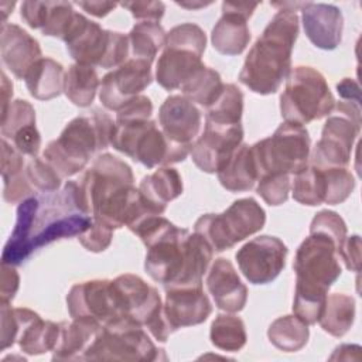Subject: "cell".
Segmentation results:
<instances>
[{"mask_svg": "<svg viewBox=\"0 0 362 362\" xmlns=\"http://www.w3.org/2000/svg\"><path fill=\"white\" fill-rule=\"evenodd\" d=\"M143 243L147 247L144 269L154 281L164 288L202 286L214 250L201 235L167 221Z\"/></svg>", "mask_w": 362, "mask_h": 362, "instance_id": "obj_1", "label": "cell"}, {"mask_svg": "<svg viewBox=\"0 0 362 362\" xmlns=\"http://www.w3.org/2000/svg\"><path fill=\"white\" fill-rule=\"evenodd\" d=\"M297 37L296 11L279 10L250 48L239 81L255 93H276L291 71V52Z\"/></svg>", "mask_w": 362, "mask_h": 362, "instance_id": "obj_2", "label": "cell"}, {"mask_svg": "<svg viewBox=\"0 0 362 362\" xmlns=\"http://www.w3.org/2000/svg\"><path fill=\"white\" fill-rule=\"evenodd\" d=\"M115 122L106 112L95 109L90 115L72 119L59 137L51 141L42 157L61 178L72 177L85 168L93 153L110 146Z\"/></svg>", "mask_w": 362, "mask_h": 362, "instance_id": "obj_3", "label": "cell"}, {"mask_svg": "<svg viewBox=\"0 0 362 362\" xmlns=\"http://www.w3.org/2000/svg\"><path fill=\"white\" fill-rule=\"evenodd\" d=\"M206 47L204 30L192 23L173 27L156 65V81L165 90L180 89L202 66L201 57Z\"/></svg>", "mask_w": 362, "mask_h": 362, "instance_id": "obj_4", "label": "cell"}, {"mask_svg": "<svg viewBox=\"0 0 362 362\" xmlns=\"http://www.w3.org/2000/svg\"><path fill=\"white\" fill-rule=\"evenodd\" d=\"M110 146L147 168L180 163L192 148L173 144L150 119L115 122Z\"/></svg>", "mask_w": 362, "mask_h": 362, "instance_id": "obj_5", "label": "cell"}, {"mask_svg": "<svg viewBox=\"0 0 362 362\" xmlns=\"http://www.w3.org/2000/svg\"><path fill=\"white\" fill-rule=\"evenodd\" d=\"M62 41L78 64L106 69L124 64L130 47L124 34L103 30L81 13H75Z\"/></svg>", "mask_w": 362, "mask_h": 362, "instance_id": "obj_6", "label": "cell"}, {"mask_svg": "<svg viewBox=\"0 0 362 362\" xmlns=\"http://www.w3.org/2000/svg\"><path fill=\"white\" fill-rule=\"evenodd\" d=\"M280 96V112L286 122L304 126L334 110L335 98L327 79L317 69L298 65L290 71Z\"/></svg>", "mask_w": 362, "mask_h": 362, "instance_id": "obj_7", "label": "cell"}, {"mask_svg": "<svg viewBox=\"0 0 362 362\" xmlns=\"http://www.w3.org/2000/svg\"><path fill=\"white\" fill-rule=\"evenodd\" d=\"M310 144V136L304 126L291 122L281 123L270 137L250 146L259 178L300 173L308 164Z\"/></svg>", "mask_w": 362, "mask_h": 362, "instance_id": "obj_8", "label": "cell"}, {"mask_svg": "<svg viewBox=\"0 0 362 362\" xmlns=\"http://www.w3.org/2000/svg\"><path fill=\"white\" fill-rule=\"evenodd\" d=\"M266 222V212L255 198H240L222 214H205L194 225L214 252H223L238 242L259 232Z\"/></svg>", "mask_w": 362, "mask_h": 362, "instance_id": "obj_9", "label": "cell"}, {"mask_svg": "<svg viewBox=\"0 0 362 362\" xmlns=\"http://www.w3.org/2000/svg\"><path fill=\"white\" fill-rule=\"evenodd\" d=\"M157 359H165L164 349L157 348L144 327L130 318H119L103 325L83 358V361L130 362Z\"/></svg>", "mask_w": 362, "mask_h": 362, "instance_id": "obj_10", "label": "cell"}, {"mask_svg": "<svg viewBox=\"0 0 362 362\" xmlns=\"http://www.w3.org/2000/svg\"><path fill=\"white\" fill-rule=\"evenodd\" d=\"M296 283L328 291L341 276L337 245L317 233H310L298 246L293 263Z\"/></svg>", "mask_w": 362, "mask_h": 362, "instance_id": "obj_11", "label": "cell"}, {"mask_svg": "<svg viewBox=\"0 0 362 362\" xmlns=\"http://www.w3.org/2000/svg\"><path fill=\"white\" fill-rule=\"evenodd\" d=\"M288 249L276 236L262 235L246 242L235 255L239 270L252 284L272 283L286 266Z\"/></svg>", "mask_w": 362, "mask_h": 362, "instance_id": "obj_12", "label": "cell"}, {"mask_svg": "<svg viewBox=\"0 0 362 362\" xmlns=\"http://www.w3.org/2000/svg\"><path fill=\"white\" fill-rule=\"evenodd\" d=\"M112 281L122 318H130L147 329L161 321L163 304L156 287L129 273Z\"/></svg>", "mask_w": 362, "mask_h": 362, "instance_id": "obj_13", "label": "cell"}, {"mask_svg": "<svg viewBox=\"0 0 362 362\" xmlns=\"http://www.w3.org/2000/svg\"><path fill=\"white\" fill-rule=\"evenodd\" d=\"M126 185H134V175L130 165L109 153L98 156L79 182L85 205L90 215L100 202Z\"/></svg>", "mask_w": 362, "mask_h": 362, "instance_id": "obj_14", "label": "cell"}, {"mask_svg": "<svg viewBox=\"0 0 362 362\" xmlns=\"http://www.w3.org/2000/svg\"><path fill=\"white\" fill-rule=\"evenodd\" d=\"M151 81L153 74L150 61L140 58L127 59L102 78L99 99L106 109L119 112L130 100L137 98Z\"/></svg>", "mask_w": 362, "mask_h": 362, "instance_id": "obj_15", "label": "cell"}, {"mask_svg": "<svg viewBox=\"0 0 362 362\" xmlns=\"http://www.w3.org/2000/svg\"><path fill=\"white\" fill-rule=\"evenodd\" d=\"M66 307L72 318H90L102 327L122 318L112 280L74 284L66 296Z\"/></svg>", "mask_w": 362, "mask_h": 362, "instance_id": "obj_16", "label": "cell"}, {"mask_svg": "<svg viewBox=\"0 0 362 362\" xmlns=\"http://www.w3.org/2000/svg\"><path fill=\"white\" fill-rule=\"evenodd\" d=\"M242 123L233 126L205 123L204 133L192 144L189 154L201 171L208 174L218 173L230 160L236 148L242 144Z\"/></svg>", "mask_w": 362, "mask_h": 362, "instance_id": "obj_17", "label": "cell"}, {"mask_svg": "<svg viewBox=\"0 0 362 362\" xmlns=\"http://www.w3.org/2000/svg\"><path fill=\"white\" fill-rule=\"evenodd\" d=\"M359 130L358 126L341 115L329 116L324 123L321 139L313 148L311 165L320 168L346 167Z\"/></svg>", "mask_w": 362, "mask_h": 362, "instance_id": "obj_18", "label": "cell"}, {"mask_svg": "<svg viewBox=\"0 0 362 362\" xmlns=\"http://www.w3.org/2000/svg\"><path fill=\"white\" fill-rule=\"evenodd\" d=\"M158 123L164 136L177 146L192 147L201 130V110L185 96H168L160 106Z\"/></svg>", "mask_w": 362, "mask_h": 362, "instance_id": "obj_19", "label": "cell"}, {"mask_svg": "<svg viewBox=\"0 0 362 362\" xmlns=\"http://www.w3.org/2000/svg\"><path fill=\"white\" fill-rule=\"evenodd\" d=\"M163 313L175 332L182 327L198 325L212 313V305L202 286L165 288Z\"/></svg>", "mask_w": 362, "mask_h": 362, "instance_id": "obj_20", "label": "cell"}, {"mask_svg": "<svg viewBox=\"0 0 362 362\" xmlns=\"http://www.w3.org/2000/svg\"><path fill=\"white\" fill-rule=\"evenodd\" d=\"M301 20L307 38L321 49H335L342 40L344 17L337 6L303 3Z\"/></svg>", "mask_w": 362, "mask_h": 362, "instance_id": "obj_21", "label": "cell"}, {"mask_svg": "<svg viewBox=\"0 0 362 362\" xmlns=\"http://www.w3.org/2000/svg\"><path fill=\"white\" fill-rule=\"evenodd\" d=\"M206 287L219 310L238 313L245 308L247 287L242 283L236 269L228 259H215L206 276Z\"/></svg>", "mask_w": 362, "mask_h": 362, "instance_id": "obj_22", "label": "cell"}, {"mask_svg": "<svg viewBox=\"0 0 362 362\" xmlns=\"http://www.w3.org/2000/svg\"><path fill=\"white\" fill-rule=\"evenodd\" d=\"M0 49L3 64L18 79H24L27 71L42 58L38 41L17 24L1 25Z\"/></svg>", "mask_w": 362, "mask_h": 362, "instance_id": "obj_23", "label": "cell"}, {"mask_svg": "<svg viewBox=\"0 0 362 362\" xmlns=\"http://www.w3.org/2000/svg\"><path fill=\"white\" fill-rule=\"evenodd\" d=\"M16 317L18 321L17 342L23 352L41 355L57 348L61 335V322L45 321L37 313L24 307L16 310Z\"/></svg>", "mask_w": 362, "mask_h": 362, "instance_id": "obj_24", "label": "cell"}, {"mask_svg": "<svg viewBox=\"0 0 362 362\" xmlns=\"http://www.w3.org/2000/svg\"><path fill=\"white\" fill-rule=\"evenodd\" d=\"M102 331V324L90 318H72L61 322V335L52 351L54 361H83L88 349Z\"/></svg>", "mask_w": 362, "mask_h": 362, "instance_id": "obj_25", "label": "cell"}, {"mask_svg": "<svg viewBox=\"0 0 362 362\" xmlns=\"http://www.w3.org/2000/svg\"><path fill=\"white\" fill-rule=\"evenodd\" d=\"M247 17L235 11L229 1L222 3V17L212 28L214 48L223 55H239L250 41Z\"/></svg>", "mask_w": 362, "mask_h": 362, "instance_id": "obj_26", "label": "cell"}, {"mask_svg": "<svg viewBox=\"0 0 362 362\" xmlns=\"http://www.w3.org/2000/svg\"><path fill=\"white\" fill-rule=\"evenodd\" d=\"M37 208H38L37 197H28L20 202L17 208L16 226L10 235V239L4 246V250L1 255V263H7L13 266L21 264L34 252L30 245V236H31Z\"/></svg>", "mask_w": 362, "mask_h": 362, "instance_id": "obj_27", "label": "cell"}, {"mask_svg": "<svg viewBox=\"0 0 362 362\" xmlns=\"http://www.w3.org/2000/svg\"><path fill=\"white\" fill-rule=\"evenodd\" d=\"M64 66L52 58H40L25 74L24 82L30 95L38 100H49L64 92Z\"/></svg>", "mask_w": 362, "mask_h": 362, "instance_id": "obj_28", "label": "cell"}, {"mask_svg": "<svg viewBox=\"0 0 362 362\" xmlns=\"http://www.w3.org/2000/svg\"><path fill=\"white\" fill-rule=\"evenodd\" d=\"M216 174L221 185L230 192L252 189L259 180V174L250 146L242 143L226 165Z\"/></svg>", "mask_w": 362, "mask_h": 362, "instance_id": "obj_29", "label": "cell"}, {"mask_svg": "<svg viewBox=\"0 0 362 362\" xmlns=\"http://www.w3.org/2000/svg\"><path fill=\"white\" fill-rule=\"evenodd\" d=\"M139 191L160 214H163L167 204L182 194V180L175 168L161 167L153 174L143 177Z\"/></svg>", "mask_w": 362, "mask_h": 362, "instance_id": "obj_30", "label": "cell"}, {"mask_svg": "<svg viewBox=\"0 0 362 362\" xmlns=\"http://www.w3.org/2000/svg\"><path fill=\"white\" fill-rule=\"evenodd\" d=\"M100 86L98 72L90 65L75 62L68 68L64 78V93L76 106H90Z\"/></svg>", "mask_w": 362, "mask_h": 362, "instance_id": "obj_31", "label": "cell"}, {"mask_svg": "<svg viewBox=\"0 0 362 362\" xmlns=\"http://www.w3.org/2000/svg\"><path fill=\"white\" fill-rule=\"evenodd\" d=\"M355 320V300L342 293L327 296L322 314L318 320L321 328L332 337L345 335Z\"/></svg>", "mask_w": 362, "mask_h": 362, "instance_id": "obj_32", "label": "cell"}, {"mask_svg": "<svg viewBox=\"0 0 362 362\" xmlns=\"http://www.w3.org/2000/svg\"><path fill=\"white\" fill-rule=\"evenodd\" d=\"M269 341L284 352L300 351L308 342V325L297 315H284L276 318L267 329Z\"/></svg>", "mask_w": 362, "mask_h": 362, "instance_id": "obj_33", "label": "cell"}, {"mask_svg": "<svg viewBox=\"0 0 362 362\" xmlns=\"http://www.w3.org/2000/svg\"><path fill=\"white\" fill-rule=\"evenodd\" d=\"M243 113V93L235 83H223L218 99L206 107L205 123L218 126L239 124Z\"/></svg>", "mask_w": 362, "mask_h": 362, "instance_id": "obj_34", "label": "cell"}, {"mask_svg": "<svg viewBox=\"0 0 362 362\" xmlns=\"http://www.w3.org/2000/svg\"><path fill=\"white\" fill-rule=\"evenodd\" d=\"M127 38L133 58L153 62L157 52L164 48L167 33L158 23L140 21L130 30Z\"/></svg>", "mask_w": 362, "mask_h": 362, "instance_id": "obj_35", "label": "cell"}, {"mask_svg": "<svg viewBox=\"0 0 362 362\" xmlns=\"http://www.w3.org/2000/svg\"><path fill=\"white\" fill-rule=\"evenodd\" d=\"M182 96L192 103H198L204 107H209L221 95L223 83L221 75L208 66H202L191 79H188L181 88Z\"/></svg>", "mask_w": 362, "mask_h": 362, "instance_id": "obj_36", "label": "cell"}, {"mask_svg": "<svg viewBox=\"0 0 362 362\" xmlns=\"http://www.w3.org/2000/svg\"><path fill=\"white\" fill-rule=\"evenodd\" d=\"M211 342L226 352L240 351L247 339L245 322L232 314H219L211 324Z\"/></svg>", "mask_w": 362, "mask_h": 362, "instance_id": "obj_37", "label": "cell"}, {"mask_svg": "<svg viewBox=\"0 0 362 362\" xmlns=\"http://www.w3.org/2000/svg\"><path fill=\"white\" fill-rule=\"evenodd\" d=\"M325 178L322 168L307 165L300 173L294 174L293 198L308 206H317L324 202Z\"/></svg>", "mask_w": 362, "mask_h": 362, "instance_id": "obj_38", "label": "cell"}, {"mask_svg": "<svg viewBox=\"0 0 362 362\" xmlns=\"http://www.w3.org/2000/svg\"><path fill=\"white\" fill-rule=\"evenodd\" d=\"M327 296H328V291L325 290L296 283L294 301H293L294 315L303 320L307 325H313L318 322L327 301Z\"/></svg>", "mask_w": 362, "mask_h": 362, "instance_id": "obj_39", "label": "cell"}, {"mask_svg": "<svg viewBox=\"0 0 362 362\" xmlns=\"http://www.w3.org/2000/svg\"><path fill=\"white\" fill-rule=\"evenodd\" d=\"M320 168V167H318ZM325 178L324 202L328 205L342 204L355 188V178L346 167L322 168Z\"/></svg>", "mask_w": 362, "mask_h": 362, "instance_id": "obj_40", "label": "cell"}, {"mask_svg": "<svg viewBox=\"0 0 362 362\" xmlns=\"http://www.w3.org/2000/svg\"><path fill=\"white\" fill-rule=\"evenodd\" d=\"M28 124H35V112L31 103L24 99L13 100L7 110L1 113L3 139H13L20 129Z\"/></svg>", "mask_w": 362, "mask_h": 362, "instance_id": "obj_41", "label": "cell"}, {"mask_svg": "<svg viewBox=\"0 0 362 362\" xmlns=\"http://www.w3.org/2000/svg\"><path fill=\"white\" fill-rule=\"evenodd\" d=\"M75 13L76 11L69 1H47V14L41 33L44 35L58 37L62 40Z\"/></svg>", "mask_w": 362, "mask_h": 362, "instance_id": "obj_42", "label": "cell"}, {"mask_svg": "<svg viewBox=\"0 0 362 362\" xmlns=\"http://www.w3.org/2000/svg\"><path fill=\"white\" fill-rule=\"evenodd\" d=\"M25 174L31 185L42 192L58 191L62 180L57 170L44 157H34L27 164Z\"/></svg>", "mask_w": 362, "mask_h": 362, "instance_id": "obj_43", "label": "cell"}, {"mask_svg": "<svg viewBox=\"0 0 362 362\" xmlns=\"http://www.w3.org/2000/svg\"><path fill=\"white\" fill-rule=\"evenodd\" d=\"M310 233L322 235L331 239L339 249L344 239L346 238V225L337 212L324 209V211H320L313 218L310 225Z\"/></svg>", "mask_w": 362, "mask_h": 362, "instance_id": "obj_44", "label": "cell"}, {"mask_svg": "<svg viewBox=\"0 0 362 362\" xmlns=\"http://www.w3.org/2000/svg\"><path fill=\"white\" fill-rule=\"evenodd\" d=\"M256 192L263 198V201L272 206L281 205L287 201L291 181L287 174H273L264 175L257 180Z\"/></svg>", "mask_w": 362, "mask_h": 362, "instance_id": "obj_45", "label": "cell"}, {"mask_svg": "<svg viewBox=\"0 0 362 362\" xmlns=\"http://www.w3.org/2000/svg\"><path fill=\"white\" fill-rule=\"evenodd\" d=\"M113 238V229L93 219L92 225L86 232L78 236L79 243L89 252H103L109 247Z\"/></svg>", "mask_w": 362, "mask_h": 362, "instance_id": "obj_46", "label": "cell"}, {"mask_svg": "<svg viewBox=\"0 0 362 362\" xmlns=\"http://www.w3.org/2000/svg\"><path fill=\"white\" fill-rule=\"evenodd\" d=\"M14 147L24 156L37 157L41 147V134L35 124H28L20 129L11 139Z\"/></svg>", "mask_w": 362, "mask_h": 362, "instance_id": "obj_47", "label": "cell"}, {"mask_svg": "<svg viewBox=\"0 0 362 362\" xmlns=\"http://www.w3.org/2000/svg\"><path fill=\"white\" fill-rule=\"evenodd\" d=\"M4 182V188H3V198L6 202L8 204H16V202H21L25 198L31 197V194L34 192V187L31 185L30 180L27 178L25 171L20 173L18 175L8 178Z\"/></svg>", "mask_w": 362, "mask_h": 362, "instance_id": "obj_48", "label": "cell"}, {"mask_svg": "<svg viewBox=\"0 0 362 362\" xmlns=\"http://www.w3.org/2000/svg\"><path fill=\"white\" fill-rule=\"evenodd\" d=\"M151 113H153V103L150 98L144 95H139L116 113V122L147 120L150 119Z\"/></svg>", "mask_w": 362, "mask_h": 362, "instance_id": "obj_49", "label": "cell"}, {"mask_svg": "<svg viewBox=\"0 0 362 362\" xmlns=\"http://www.w3.org/2000/svg\"><path fill=\"white\" fill-rule=\"evenodd\" d=\"M122 7L127 8L136 20L158 23L164 16L165 6L161 1H123Z\"/></svg>", "mask_w": 362, "mask_h": 362, "instance_id": "obj_50", "label": "cell"}, {"mask_svg": "<svg viewBox=\"0 0 362 362\" xmlns=\"http://www.w3.org/2000/svg\"><path fill=\"white\" fill-rule=\"evenodd\" d=\"M24 154H21L14 146H11L6 139H1V177L3 181L13 178L23 173Z\"/></svg>", "mask_w": 362, "mask_h": 362, "instance_id": "obj_51", "label": "cell"}, {"mask_svg": "<svg viewBox=\"0 0 362 362\" xmlns=\"http://www.w3.org/2000/svg\"><path fill=\"white\" fill-rule=\"evenodd\" d=\"M0 315H1V351L14 345L18 338V322L14 314V308L10 303L0 301Z\"/></svg>", "mask_w": 362, "mask_h": 362, "instance_id": "obj_52", "label": "cell"}, {"mask_svg": "<svg viewBox=\"0 0 362 362\" xmlns=\"http://www.w3.org/2000/svg\"><path fill=\"white\" fill-rule=\"evenodd\" d=\"M338 256L344 260L348 270L358 273L361 269V238L358 235L345 238L338 249Z\"/></svg>", "mask_w": 362, "mask_h": 362, "instance_id": "obj_53", "label": "cell"}, {"mask_svg": "<svg viewBox=\"0 0 362 362\" xmlns=\"http://www.w3.org/2000/svg\"><path fill=\"white\" fill-rule=\"evenodd\" d=\"M0 301L11 303L14 298L18 286H20V276L13 264L1 263V280H0Z\"/></svg>", "mask_w": 362, "mask_h": 362, "instance_id": "obj_54", "label": "cell"}, {"mask_svg": "<svg viewBox=\"0 0 362 362\" xmlns=\"http://www.w3.org/2000/svg\"><path fill=\"white\" fill-rule=\"evenodd\" d=\"M21 18L31 27L42 30L45 14H47V1H23L20 7Z\"/></svg>", "mask_w": 362, "mask_h": 362, "instance_id": "obj_55", "label": "cell"}, {"mask_svg": "<svg viewBox=\"0 0 362 362\" xmlns=\"http://www.w3.org/2000/svg\"><path fill=\"white\" fill-rule=\"evenodd\" d=\"M337 90L341 100L361 103V89L355 79L344 78L339 83H337Z\"/></svg>", "mask_w": 362, "mask_h": 362, "instance_id": "obj_56", "label": "cell"}, {"mask_svg": "<svg viewBox=\"0 0 362 362\" xmlns=\"http://www.w3.org/2000/svg\"><path fill=\"white\" fill-rule=\"evenodd\" d=\"M75 4L82 7L86 13L99 18L107 16L117 6L113 1H76Z\"/></svg>", "mask_w": 362, "mask_h": 362, "instance_id": "obj_57", "label": "cell"}, {"mask_svg": "<svg viewBox=\"0 0 362 362\" xmlns=\"http://www.w3.org/2000/svg\"><path fill=\"white\" fill-rule=\"evenodd\" d=\"M11 96H13V83L8 81L7 75L4 72H1V99H3L1 113H4L7 110V107L10 106Z\"/></svg>", "mask_w": 362, "mask_h": 362, "instance_id": "obj_58", "label": "cell"}, {"mask_svg": "<svg viewBox=\"0 0 362 362\" xmlns=\"http://www.w3.org/2000/svg\"><path fill=\"white\" fill-rule=\"evenodd\" d=\"M177 4L178 6H181V7H185V8H199V7H206V6H209V4H212L211 1H198V3H195V1H177Z\"/></svg>", "mask_w": 362, "mask_h": 362, "instance_id": "obj_59", "label": "cell"}]
</instances>
